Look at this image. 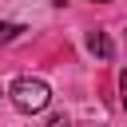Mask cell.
I'll return each mask as SVG.
<instances>
[{
    "instance_id": "4",
    "label": "cell",
    "mask_w": 127,
    "mask_h": 127,
    "mask_svg": "<svg viewBox=\"0 0 127 127\" xmlns=\"http://www.w3.org/2000/svg\"><path fill=\"white\" fill-rule=\"evenodd\" d=\"M119 99H123V107H127V71L119 75Z\"/></svg>"
},
{
    "instance_id": "5",
    "label": "cell",
    "mask_w": 127,
    "mask_h": 127,
    "mask_svg": "<svg viewBox=\"0 0 127 127\" xmlns=\"http://www.w3.org/2000/svg\"><path fill=\"white\" fill-rule=\"evenodd\" d=\"M52 127H67V119H64V115H56V119H52Z\"/></svg>"
},
{
    "instance_id": "3",
    "label": "cell",
    "mask_w": 127,
    "mask_h": 127,
    "mask_svg": "<svg viewBox=\"0 0 127 127\" xmlns=\"http://www.w3.org/2000/svg\"><path fill=\"white\" fill-rule=\"evenodd\" d=\"M16 36H20V24H8V20H4V24H0V44H8V40H16Z\"/></svg>"
},
{
    "instance_id": "1",
    "label": "cell",
    "mask_w": 127,
    "mask_h": 127,
    "mask_svg": "<svg viewBox=\"0 0 127 127\" xmlns=\"http://www.w3.org/2000/svg\"><path fill=\"white\" fill-rule=\"evenodd\" d=\"M8 95H12V103H16L24 115H40V111L52 103V87H48L44 79H32V75H20Z\"/></svg>"
},
{
    "instance_id": "6",
    "label": "cell",
    "mask_w": 127,
    "mask_h": 127,
    "mask_svg": "<svg viewBox=\"0 0 127 127\" xmlns=\"http://www.w3.org/2000/svg\"><path fill=\"white\" fill-rule=\"evenodd\" d=\"M99 4H103V0H99Z\"/></svg>"
},
{
    "instance_id": "2",
    "label": "cell",
    "mask_w": 127,
    "mask_h": 127,
    "mask_svg": "<svg viewBox=\"0 0 127 127\" xmlns=\"http://www.w3.org/2000/svg\"><path fill=\"white\" fill-rule=\"evenodd\" d=\"M87 48H91L99 60H111V40H107L103 32H91V36H87Z\"/></svg>"
}]
</instances>
